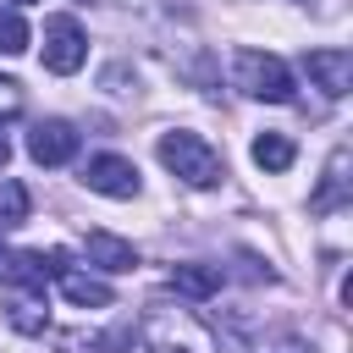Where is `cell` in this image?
Instances as JSON below:
<instances>
[{
    "instance_id": "1",
    "label": "cell",
    "mask_w": 353,
    "mask_h": 353,
    "mask_svg": "<svg viewBox=\"0 0 353 353\" xmlns=\"http://www.w3.org/2000/svg\"><path fill=\"white\" fill-rule=\"evenodd\" d=\"M160 165L165 171H176L188 188H215L221 176H226V160L210 149V138H199V132H188V127H171V132H160Z\"/></svg>"
},
{
    "instance_id": "2",
    "label": "cell",
    "mask_w": 353,
    "mask_h": 353,
    "mask_svg": "<svg viewBox=\"0 0 353 353\" xmlns=\"http://www.w3.org/2000/svg\"><path fill=\"white\" fill-rule=\"evenodd\" d=\"M232 72H237V88H243V94H254V99L287 105V99L298 94V88H292V72H287V61H281V55H265V50H237Z\"/></svg>"
},
{
    "instance_id": "3",
    "label": "cell",
    "mask_w": 353,
    "mask_h": 353,
    "mask_svg": "<svg viewBox=\"0 0 353 353\" xmlns=\"http://www.w3.org/2000/svg\"><path fill=\"white\" fill-rule=\"evenodd\" d=\"M83 61H88V39H83L77 17H50L44 22V66L55 77H72Z\"/></svg>"
},
{
    "instance_id": "4",
    "label": "cell",
    "mask_w": 353,
    "mask_h": 353,
    "mask_svg": "<svg viewBox=\"0 0 353 353\" xmlns=\"http://www.w3.org/2000/svg\"><path fill=\"white\" fill-rule=\"evenodd\" d=\"M66 270V254L55 248V254H39V248H22V254H11L6 248V265H0V281H11V287H28V292H44L50 287V276H61Z\"/></svg>"
},
{
    "instance_id": "5",
    "label": "cell",
    "mask_w": 353,
    "mask_h": 353,
    "mask_svg": "<svg viewBox=\"0 0 353 353\" xmlns=\"http://www.w3.org/2000/svg\"><path fill=\"white\" fill-rule=\"evenodd\" d=\"M303 72H309V83H314L320 94L342 99V94L353 88V50H336V44L309 50V55H303Z\"/></svg>"
},
{
    "instance_id": "6",
    "label": "cell",
    "mask_w": 353,
    "mask_h": 353,
    "mask_svg": "<svg viewBox=\"0 0 353 353\" xmlns=\"http://www.w3.org/2000/svg\"><path fill=\"white\" fill-rule=\"evenodd\" d=\"M83 182H88L94 193H105V199H132V193H138V165L121 160V154H94V160L83 165Z\"/></svg>"
},
{
    "instance_id": "7",
    "label": "cell",
    "mask_w": 353,
    "mask_h": 353,
    "mask_svg": "<svg viewBox=\"0 0 353 353\" xmlns=\"http://www.w3.org/2000/svg\"><path fill=\"white\" fill-rule=\"evenodd\" d=\"M28 154H33L39 165H66V160L77 154V127H72V121H39V127L28 132Z\"/></svg>"
},
{
    "instance_id": "8",
    "label": "cell",
    "mask_w": 353,
    "mask_h": 353,
    "mask_svg": "<svg viewBox=\"0 0 353 353\" xmlns=\"http://www.w3.org/2000/svg\"><path fill=\"white\" fill-rule=\"evenodd\" d=\"M55 281H61V298L77 303V309H110V303H116V292H110L99 276H88V270H72V265H66Z\"/></svg>"
},
{
    "instance_id": "9",
    "label": "cell",
    "mask_w": 353,
    "mask_h": 353,
    "mask_svg": "<svg viewBox=\"0 0 353 353\" xmlns=\"http://www.w3.org/2000/svg\"><path fill=\"white\" fill-rule=\"evenodd\" d=\"M83 248H88V259H94L99 270H110V276L138 265V248H132L127 237H116V232H88V243H83Z\"/></svg>"
},
{
    "instance_id": "10",
    "label": "cell",
    "mask_w": 353,
    "mask_h": 353,
    "mask_svg": "<svg viewBox=\"0 0 353 353\" xmlns=\"http://www.w3.org/2000/svg\"><path fill=\"white\" fill-rule=\"evenodd\" d=\"M342 199H347V149H331V160H325V176H320V188H314L309 210H314V215H325V210H336Z\"/></svg>"
},
{
    "instance_id": "11",
    "label": "cell",
    "mask_w": 353,
    "mask_h": 353,
    "mask_svg": "<svg viewBox=\"0 0 353 353\" xmlns=\"http://www.w3.org/2000/svg\"><path fill=\"white\" fill-rule=\"evenodd\" d=\"M248 154H254V165H259V171H287L298 149H292V138H287V132H259Z\"/></svg>"
},
{
    "instance_id": "12",
    "label": "cell",
    "mask_w": 353,
    "mask_h": 353,
    "mask_svg": "<svg viewBox=\"0 0 353 353\" xmlns=\"http://www.w3.org/2000/svg\"><path fill=\"white\" fill-rule=\"evenodd\" d=\"M171 287L188 292V298H210V292H221V270L215 265H176L171 270Z\"/></svg>"
},
{
    "instance_id": "13",
    "label": "cell",
    "mask_w": 353,
    "mask_h": 353,
    "mask_svg": "<svg viewBox=\"0 0 353 353\" xmlns=\"http://www.w3.org/2000/svg\"><path fill=\"white\" fill-rule=\"evenodd\" d=\"M28 221V188L17 176H0V226H22Z\"/></svg>"
},
{
    "instance_id": "14",
    "label": "cell",
    "mask_w": 353,
    "mask_h": 353,
    "mask_svg": "<svg viewBox=\"0 0 353 353\" xmlns=\"http://www.w3.org/2000/svg\"><path fill=\"white\" fill-rule=\"evenodd\" d=\"M28 50V22L17 11H0V55H22Z\"/></svg>"
},
{
    "instance_id": "15",
    "label": "cell",
    "mask_w": 353,
    "mask_h": 353,
    "mask_svg": "<svg viewBox=\"0 0 353 353\" xmlns=\"http://www.w3.org/2000/svg\"><path fill=\"white\" fill-rule=\"evenodd\" d=\"M11 325L28 331V336H39V331H44V309H39V303H11Z\"/></svg>"
},
{
    "instance_id": "16",
    "label": "cell",
    "mask_w": 353,
    "mask_h": 353,
    "mask_svg": "<svg viewBox=\"0 0 353 353\" xmlns=\"http://www.w3.org/2000/svg\"><path fill=\"white\" fill-rule=\"evenodd\" d=\"M17 99H22V94H17V83H6V77H0V110H17Z\"/></svg>"
},
{
    "instance_id": "17",
    "label": "cell",
    "mask_w": 353,
    "mask_h": 353,
    "mask_svg": "<svg viewBox=\"0 0 353 353\" xmlns=\"http://www.w3.org/2000/svg\"><path fill=\"white\" fill-rule=\"evenodd\" d=\"M6 160H11V138L0 132V165H6Z\"/></svg>"
},
{
    "instance_id": "18",
    "label": "cell",
    "mask_w": 353,
    "mask_h": 353,
    "mask_svg": "<svg viewBox=\"0 0 353 353\" xmlns=\"http://www.w3.org/2000/svg\"><path fill=\"white\" fill-rule=\"evenodd\" d=\"M276 353H303V347H292V342H287V347H276Z\"/></svg>"
},
{
    "instance_id": "19",
    "label": "cell",
    "mask_w": 353,
    "mask_h": 353,
    "mask_svg": "<svg viewBox=\"0 0 353 353\" xmlns=\"http://www.w3.org/2000/svg\"><path fill=\"white\" fill-rule=\"evenodd\" d=\"M11 6H33V0H11Z\"/></svg>"
}]
</instances>
